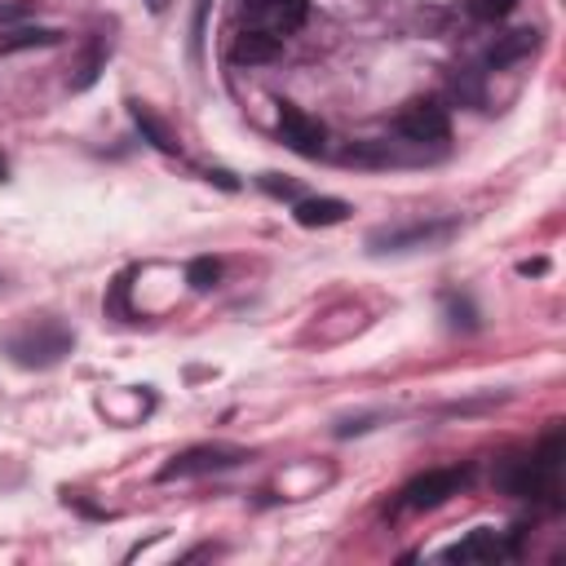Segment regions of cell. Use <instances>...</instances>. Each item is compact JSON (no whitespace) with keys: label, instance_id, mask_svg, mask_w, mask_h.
Segmentation results:
<instances>
[{"label":"cell","instance_id":"e0dca14e","mask_svg":"<svg viewBox=\"0 0 566 566\" xmlns=\"http://www.w3.org/2000/svg\"><path fill=\"white\" fill-rule=\"evenodd\" d=\"M517 9V0H469V13L482 18V22H500Z\"/></svg>","mask_w":566,"mask_h":566},{"label":"cell","instance_id":"7402d4cb","mask_svg":"<svg viewBox=\"0 0 566 566\" xmlns=\"http://www.w3.org/2000/svg\"><path fill=\"white\" fill-rule=\"evenodd\" d=\"M146 4H150L155 13H164V9H168V0H146Z\"/></svg>","mask_w":566,"mask_h":566},{"label":"cell","instance_id":"277c9868","mask_svg":"<svg viewBox=\"0 0 566 566\" xmlns=\"http://www.w3.org/2000/svg\"><path fill=\"white\" fill-rule=\"evenodd\" d=\"M394 128H398V137H407L411 146H433V142H447L451 115H447V106H442L438 97H416V102H407V106L394 115Z\"/></svg>","mask_w":566,"mask_h":566},{"label":"cell","instance_id":"ffe728a7","mask_svg":"<svg viewBox=\"0 0 566 566\" xmlns=\"http://www.w3.org/2000/svg\"><path fill=\"white\" fill-rule=\"evenodd\" d=\"M544 270H548L544 256H535V261H517V274H544Z\"/></svg>","mask_w":566,"mask_h":566},{"label":"cell","instance_id":"9c48e42d","mask_svg":"<svg viewBox=\"0 0 566 566\" xmlns=\"http://www.w3.org/2000/svg\"><path fill=\"white\" fill-rule=\"evenodd\" d=\"M292 217H296V226H305V230H323V226H340V221L349 217V203L336 199V195H310V199H296Z\"/></svg>","mask_w":566,"mask_h":566},{"label":"cell","instance_id":"30bf717a","mask_svg":"<svg viewBox=\"0 0 566 566\" xmlns=\"http://www.w3.org/2000/svg\"><path fill=\"white\" fill-rule=\"evenodd\" d=\"M128 115H133V124H137V133H142V142H150L155 150H164V155H177L181 150V142H177V133L150 111V106H142V102H128Z\"/></svg>","mask_w":566,"mask_h":566},{"label":"cell","instance_id":"9a60e30c","mask_svg":"<svg viewBox=\"0 0 566 566\" xmlns=\"http://www.w3.org/2000/svg\"><path fill=\"white\" fill-rule=\"evenodd\" d=\"M447 318H451V327H478V310H473V301L469 296H460V292H447Z\"/></svg>","mask_w":566,"mask_h":566},{"label":"cell","instance_id":"44dd1931","mask_svg":"<svg viewBox=\"0 0 566 566\" xmlns=\"http://www.w3.org/2000/svg\"><path fill=\"white\" fill-rule=\"evenodd\" d=\"M208 181H217V186H226V190H239V181H234L230 172H221V168H217V172H208Z\"/></svg>","mask_w":566,"mask_h":566},{"label":"cell","instance_id":"ba28073f","mask_svg":"<svg viewBox=\"0 0 566 566\" xmlns=\"http://www.w3.org/2000/svg\"><path fill=\"white\" fill-rule=\"evenodd\" d=\"M513 553H517V539H504L500 531L478 526V531H469L460 544H451L442 557H447V562H504V557H513Z\"/></svg>","mask_w":566,"mask_h":566},{"label":"cell","instance_id":"52a82bcc","mask_svg":"<svg viewBox=\"0 0 566 566\" xmlns=\"http://www.w3.org/2000/svg\"><path fill=\"white\" fill-rule=\"evenodd\" d=\"M279 137L301 159H318L327 150V128L314 115H305L301 106H279Z\"/></svg>","mask_w":566,"mask_h":566},{"label":"cell","instance_id":"ac0fdd59","mask_svg":"<svg viewBox=\"0 0 566 566\" xmlns=\"http://www.w3.org/2000/svg\"><path fill=\"white\" fill-rule=\"evenodd\" d=\"M31 13H35V0H0V31L27 22Z\"/></svg>","mask_w":566,"mask_h":566},{"label":"cell","instance_id":"8992f818","mask_svg":"<svg viewBox=\"0 0 566 566\" xmlns=\"http://www.w3.org/2000/svg\"><path fill=\"white\" fill-rule=\"evenodd\" d=\"M243 22L248 31L287 40L305 22V0H243Z\"/></svg>","mask_w":566,"mask_h":566},{"label":"cell","instance_id":"d6986e66","mask_svg":"<svg viewBox=\"0 0 566 566\" xmlns=\"http://www.w3.org/2000/svg\"><path fill=\"white\" fill-rule=\"evenodd\" d=\"M261 190L274 195V199H301L296 181H287V177H279V172H261Z\"/></svg>","mask_w":566,"mask_h":566},{"label":"cell","instance_id":"8fae6325","mask_svg":"<svg viewBox=\"0 0 566 566\" xmlns=\"http://www.w3.org/2000/svg\"><path fill=\"white\" fill-rule=\"evenodd\" d=\"M535 44H539V31H535V27H517V31L500 35V40L491 44L486 62H491V66H509V62H517V57L535 53Z\"/></svg>","mask_w":566,"mask_h":566},{"label":"cell","instance_id":"3957f363","mask_svg":"<svg viewBox=\"0 0 566 566\" xmlns=\"http://www.w3.org/2000/svg\"><path fill=\"white\" fill-rule=\"evenodd\" d=\"M248 451L243 447H230V442H203V447H190L181 455H172L164 469H159V482H172V478H203V473H226L234 464H243Z\"/></svg>","mask_w":566,"mask_h":566},{"label":"cell","instance_id":"4fadbf2b","mask_svg":"<svg viewBox=\"0 0 566 566\" xmlns=\"http://www.w3.org/2000/svg\"><path fill=\"white\" fill-rule=\"evenodd\" d=\"M283 49V40H274V35H261V31H239L234 35V44H230V57L234 62H248V66H256V62H270L274 53Z\"/></svg>","mask_w":566,"mask_h":566},{"label":"cell","instance_id":"2e32d148","mask_svg":"<svg viewBox=\"0 0 566 566\" xmlns=\"http://www.w3.org/2000/svg\"><path fill=\"white\" fill-rule=\"evenodd\" d=\"M102 57H106V53H102V44L93 40V49L84 53V62H80L75 75H71V88H88V84L97 80V71H102Z\"/></svg>","mask_w":566,"mask_h":566},{"label":"cell","instance_id":"7c38bea8","mask_svg":"<svg viewBox=\"0 0 566 566\" xmlns=\"http://www.w3.org/2000/svg\"><path fill=\"white\" fill-rule=\"evenodd\" d=\"M62 44L57 27H9L0 31V53H22V49H53Z\"/></svg>","mask_w":566,"mask_h":566},{"label":"cell","instance_id":"5bb4252c","mask_svg":"<svg viewBox=\"0 0 566 566\" xmlns=\"http://www.w3.org/2000/svg\"><path fill=\"white\" fill-rule=\"evenodd\" d=\"M217 279H221V261H212V256H195V261L186 265V283H190L195 292H208Z\"/></svg>","mask_w":566,"mask_h":566},{"label":"cell","instance_id":"7a4b0ae2","mask_svg":"<svg viewBox=\"0 0 566 566\" xmlns=\"http://www.w3.org/2000/svg\"><path fill=\"white\" fill-rule=\"evenodd\" d=\"M455 234V221H411V226H380L367 234V252L385 256V252H411V248H433L447 243Z\"/></svg>","mask_w":566,"mask_h":566},{"label":"cell","instance_id":"603a6c76","mask_svg":"<svg viewBox=\"0 0 566 566\" xmlns=\"http://www.w3.org/2000/svg\"><path fill=\"white\" fill-rule=\"evenodd\" d=\"M4 177H9V164H4V155H0V181H4Z\"/></svg>","mask_w":566,"mask_h":566},{"label":"cell","instance_id":"6da1fadb","mask_svg":"<svg viewBox=\"0 0 566 566\" xmlns=\"http://www.w3.org/2000/svg\"><path fill=\"white\" fill-rule=\"evenodd\" d=\"M75 336L57 323V318H31L27 327H18L9 340H4V354L18 363V367H53L71 354Z\"/></svg>","mask_w":566,"mask_h":566},{"label":"cell","instance_id":"5b68a950","mask_svg":"<svg viewBox=\"0 0 566 566\" xmlns=\"http://www.w3.org/2000/svg\"><path fill=\"white\" fill-rule=\"evenodd\" d=\"M464 482H469V469H460V464H451V469H429V473H420V478L407 482L402 509H411V513L438 509V504H447L451 495H460Z\"/></svg>","mask_w":566,"mask_h":566}]
</instances>
